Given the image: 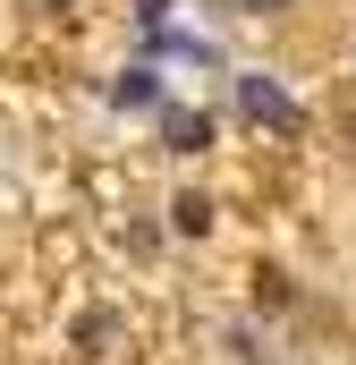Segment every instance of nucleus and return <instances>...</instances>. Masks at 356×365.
<instances>
[{
  "label": "nucleus",
  "instance_id": "obj_1",
  "mask_svg": "<svg viewBox=\"0 0 356 365\" xmlns=\"http://www.w3.org/2000/svg\"><path fill=\"white\" fill-rule=\"evenodd\" d=\"M238 102H246V119H255V128H305L297 93L280 86L271 68H246V77H238Z\"/></svg>",
  "mask_w": 356,
  "mask_h": 365
},
{
  "label": "nucleus",
  "instance_id": "obj_2",
  "mask_svg": "<svg viewBox=\"0 0 356 365\" xmlns=\"http://www.w3.org/2000/svg\"><path fill=\"white\" fill-rule=\"evenodd\" d=\"M119 110H162V68L145 60V68H119V86H110Z\"/></svg>",
  "mask_w": 356,
  "mask_h": 365
},
{
  "label": "nucleus",
  "instance_id": "obj_3",
  "mask_svg": "<svg viewBox=\"0 0 356 365\" xmlns=\"http://www.w3.org/2000/svg\"><path fill=\"white\" fill-rule=\"evenodd\" d=\"M162 136H170V153H204L212 145V119L204 110H162Z\"/></svg>",
  "mask_w": 356,
  "mask_h": 365
},
{
  "label": "nucleus",
  "instance_id": "obj_4",
  "mask_svg": "<svg viewBox=\"0 0 356 365\" xmlns=\"http://www.w3.org/2000/svg\"><path fill=\"white\" fill-rule=\"evenodd\" d=\"M178 230L204 238V230H212V195H178Z\"/></svg>",
  "mask_w": 356,
  "mask_h": 365
},
{
  "label": "nucleus",
  "instance_id": "obj_5",
  "mask_svg": "<svg viewBox=\"0 0 356 365\" xmlns=\"http://www.w3.org/2000/svg\"><path fill=\"white\" fill-rule=\"evenodd\" d=\"M238 9H246V17H280L288 0H238Z\"/></svg>",
  "mask_w": 356,
  "mask_h": 365
},
{
  "label": "nucleus",
  "instance_id": "obj_6",
  "mask_svg": "<svg viewBox=\"0 0 356 365\" xmlns=\"http://www.w3.org/2000/svg\"><path fill=\"white\" fill-rule=\"evenodd\" d=\"M51 9H60V0H51Z\"/></svg>",
  "mask_w": 356,
  "mask_h": 365
}]
</instances>
